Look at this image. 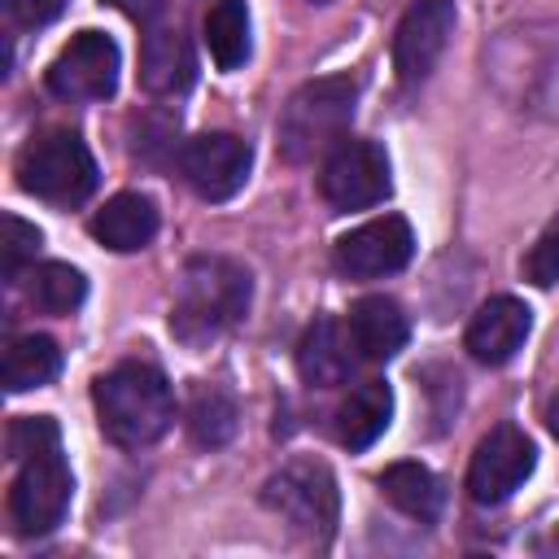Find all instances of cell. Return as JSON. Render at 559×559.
Returning <instances> with one entry per match:
<instances>
[{"instance_id":"6da1fadb","label":"cell","mask_w":559,"mask_h":559,"mask_svg":"<svg viewBox=\"0 0 559 559\" xmlns=\"http://www.w3.org/2000/svg\"><path fill=\"white\" fill-rule=\"evenodd\" d=\"M92 402H96L100 432L122 450L153 445L175 424V389L153 362H118V367H109L96 380Z\"/></svg>"},{"instance_id":"7a4b0ae2","label":"cell","mask_w":559,"mask_h":559,"mask_svg":"<svg viewBox=\"0 0 559 559\" xmlns=\"http://www.w3.org/2000/svg\"><path fill=\"white\" fill-rule=\"evenodd\" d=\"M249 310V271L231 258L201 253L183 266L175 306H170V332L183 345H210L223 332H231Z\"/></svg>"},{"instance_id":"3957f363","label":"cell","mask_w":559,"mask_h":559,"mask_svg":"<svg viewBox=\"0 0 559 559\" xmlns=\"http://www.w3.org/2000/svg\"><path fill=\"white\" fill-rule=\"evenodd\" d=\"M354 100H358L354 74H323L301 83L280 114V153L288 162H314L332 153L354 118Z\"/></svg>"},{"instance_id":"277c9868","label":"cell","mask_w":559,"mask_h":559,"mask_svg":"<svg viewBox=\"0 0 559 559\" xmlns=\"http://www.w3.org/2000/svg\"><path fill=\"white\" fill-rule=\"evenodd\" d=\"M96 157L74 131H44L17 153V183L39 201L79 205L96 192Z\"/></svg>"},{"instance_id":"5b68a950","label":"cell","mask_w":559,"mask_h":559,"mask_svg":"<svg viewBox=\"0 0 559 559\" xmlns=\"http://www.w3.org/2000/svg\"><path fill=\"white\" fill-rule=\"evenodd\" d=\"M262 502L280 520H288V528H297V533H306L314 542H328L336 533L341 493H336V476L319 459H293V463H284L262 485Z\"/></svg>"},{"instance_id":"8992f818","label":"cell","mask_w":559,"mask_h":559,"mask_svg":"<svg viewBox=\"0 0 559 559\" xmlns=\"http://www.w3.org/2000/svg\"><path fill=\"white\" fill-rule=\"evenodd\" d=\"M70 467L61 459V450H48V454H35L22 463V472L13 476L9 485V515H13V528L22 537H44L52 533L61 520H66V507H70Z\"/></svg>"},{"instance_id":"52a82bcc","label":"cell","mask_w":559,"mask_h":559,"mask_svg":"<svg viewBox=\"0 0 559 559\" xmlns=\"http://www.w3.org/2000/svg\"><path fill=\"white\" fill-rule=\"evenodd\" d=\"M389 188V157L371 140H341L319 170V192L332 210H367L384 201Z\"/></svg>"},{"instance_id":"ba28073f","label":"cell","mask_w":559,"mask_h":559,"mask_svg":"<svg viewBox=\"0 0 559 559\" xmlns=\"http://www.w3.org/2000/svg\"><path fill=\"white\" fill-rule=\"evenodd\" d=\"M537 450L515 424H498L489 437H480L472 463H467V493L480 507L507 502L528 476H533Z\"/></svg>"},{"instance_id":"9c48e42d","label":"cell","mask_w":559,"mask_h":559,"mask_svg":"<svg viewBox=\"0 0 559 559\" xmlns=\"http://www.w3.org/2000/svg\"><path fill=\"white\" fill-rule=\"evenodd\" d=\"M118 87V44L100 31H79L48 66V92L74 105L105 100Z\"/></svg>"},{"instance_id":"30bf717a","label":"cell","mask_w":559,"mask_h":559,"mask_svg":"<svg viewBox=\"0 0 559 559\" xmlns=\"http://www.w3.org/2000/svg\"><path fill=\"white\" fill-rule=\"evenodd\" d=\"M249 166H253L249 144L240 135H227V131H205V135H192L179 144V175L205 201L236 197L249 179Z\"/></svg>"},{"instance_id":"8fae6325","label":"cell","mask_w":559,"mask_h":559,"mask_svg":"<svg viewBox=\"0 0 559 559\" xmlns=\"http://www.w3.org/2000/svg\"><path fill=\"white\" fill-rule=\"evenodd\" d=\"M411 253H415V236H411V223L402 214L371 218V223H362V227H354L336 240V266L349 280L393 275L411 262Z\"/></svg>"},{"instance_id":"7c38bea8","label":"cell","mask_w":559,"mask_h":559,"mask_svg":"<svg viewBox=\"0 0 559 559\" xmlns=\"http://www.w3.org/2000/svg\"><path fill=\"white\" fill-rule=\"evenodd\" d=\"M454 35V0H415L393 35V70L402 83H419L441 61Z\"/></svg>"},{"instance_id":"4fadbf2b","label":"cell","mask_w":559,"mask_h":559,"mask_svg":"<svg viewBox=\"0 0 559 559\" xmlns=\"http://www.w3.org/2000/svg\"><path fill=\"white\" fill-rule=\"evenodd\" d=\"M528 332H533V310L520 301V297H489L476 314H472V323H467V332H463V345H467V354L476 358V362H485V367H502V362H511L520 349H524V341H528Z\"/></svg>"},{"instance_id":"5bb4252c","label":"cell","mask_w":559,"mask_h":559,"mask_svg":"<svg viewBox=\"0 0 559 559\" xmlns=\"http://www.w3.org/2000/svg\"><path fill=\"white\" fill-rule=\"evenodd\" d=\"M197 79V57L192 44L179 26L166 22H148L144 39H140V83L153 96H179L188 92Z\"/></svg>"},{"instance_id":"9a60e30c","label":"cell","mask_w":559,"mask_h":559,"mask_svg":"<svg viewBox=\"0 0 559 559\" xmlns=\"http://www.w3.org/2000/svg\"><path fill=\"white\" fill-rule=\"evenodd\" d=\"M354 336H349V323L341 328L336 319H314L297 345V371L306 384L314 389H332V384H345L349 371H354Z\"/></svg>"},{"instance_id":"2e32d148","label":"cell","mask_w":559,"mask_h":559,"mask_svg":"<svg viewBox=\"0 0 559 559\" xmlns=\"http://www.w3.org/2000/svg\"><path fill=\"white\" fill-rule=\"evenodd\" d=\"M92 236L114 253H135L157 236V205L140 192H118L96 210Z\"/></svg>"},{"instance_id":"e0dca14e","label":"cell","mask_w":559,"mask_h":559,"mask_svg":"<svg viewBox=\"0 0 559 559\" xmlns=\"http://www.w3.org/2000/svg\"><path fill=\"white\" fill-rule=\"evenodd\" d=\"M349 336L358 345V358L384 362V358H393L406 345L411 323H406V314H402V306L393 297H380L376 293V297L354 301V310H349Z\"/></svg>"},{"instance_id":"ac0fdd59","label":"cell","mask_w":559,"mask_h":559,"mask_svg":"<svg viewBox=\"0 0 559 559\" xmlns=\"http://www.w3.org/2000/svg\"><path fill=\"white\" fill-rule=\"evenodd\" d=\"M393 419V389L384 380H362L336 411V437L349 450H367Z\"/></svg>"},{"instance_id":"d6986e66","label":"cell","mask_w":559,"mask_h":559,"mask_svg":"<svg viewBox=\"0 0 559 559\" xmlns=\"http://www.w3.org/2000/svg\"><path fill=\"white\" fill-rule=\"evenodd\" d=\"M380 493L397 511H406L411 520H419V524H432L441 515V502H445L441 480L424 463H393V467H384L380 472Z\"/></svg>"},{"instance_id":"ffe728a7","label":"cell","mask_w":559,"mask_h":559,"mask_svg":"<svg viewBox=\"0 0 559 559\" xmlns=\"http://www.w3.org/2000/svg\"><path fill=\"white\" fill-rule=\"evenodd\" d=\"M57 371H61V349H57L52 336L31 332V336L9 341V349H4V389H9V393L39 389V384H48Z\"/></svg>"},{"instance_id":"44dd1931","label":"cell","mask_w":559,"mask_h":559,"mask_svg":"<svg viewBox=\"0 0 559 559\" xmlns=\"http://www.w3.org/2000/svg\"><path fill=\"white\" fill-rule=\"evenodd\" d=\"M205 48L218 70H236L249 57V9L245 0H214L205 13Z\"/></svg>"},{"instance_id":"7402d4cb","label":"cell","mask_w":559,"mask_h":559,"mask_svg":"<svg viewBox=\"0 0 559 559\" xmlns=\"http://www.w3.org/2000/svg\"><path fill=\"white\" fill-rule=\"evenodd\" d=\"M83 297H87V280L70 262H39L26 275V301L44 314H70L83 306Z\"/></svg>"},{"instance_id":"603a6c76","label":"cell","mask_w":559,"mask_h":559,"mask_svg":"<svg viewBox=\"0 0 559 559\" xmlns=\"http://www.w3.org/2000/svg\"><path fill=\"white\" fill-rule=\"evenodd\" d=\"M188 432L197 445H227L236 437V402L218 384H201L188 406Z\"/></svg>"},{"instance_id":"cb8c5ba5","label":"cell","mask_w":559,"mask_h":559,"mask_svg":"<svg viewBox=\"0 0 559 559\" xmlns=\"http://www.w3.org/2000/svg\"><path fill=\"white\" fill-rule=\"evenodd\" d=\"M4 450L13 463H26L35 454H48V450H61V432H57V419L48 415H22L9 424L4 432Z\"/></svg>"},{"instance_id":"d4e9b609","label":"cell","mask_w":559,"mask_h":559,"mask_svg":"<svg viewBox=\"0 0 559 559\" xmlns=\"http://www.w3.org/2000/svg\"><path fill=\"white\" fill-rule=\"evenodd\" d=\"M35 253H39V231L17 218V214H4V245H0V266H4V280L17 284L22 266H35Z\"/></svg>"},{"instance_id":"484cf974","label":"cell","mask_w":559,"mask_h":559,"mask_svg":"<svg viewBox=\"0 0 559 559\" xmlns=\"http://www.w3.org/2000/svg\"><path fill=\"white\" fill-rule=\"evenodd\" d=\"M524 280L537 288L559 284V218L533 240V249L524 253Z\"/></svg>"},{"instance_id":"4316f807","label":"cell","mask_w":559,"mask_h":559,"mask_svg":"<svg viewBox=\"0 0 559 559\" xmlns=\"http://www.w3.org/2000/svg\"><path fill=\"white\" fill-rule=\"evenodd\" d=\"M9 4V17L17 26H48L52 17H61V9L70 0H4Z\"/></svg>"},{"instance_id":"83f0119b","label":"cell","mask_w":559,"mask_h":559,"mask_svg":"<svg viewBox=\"0 0 559 559\" xmlns=\"http://www.w3.org/2000/svg\"><path fill=\"white\" fill-rule=\"evenodd\" d=\"M118 13H127V17H135V22H153L170 0H109Z\"/></svg>"},{"instance_id":"f1b7e54d","label":"cell","mask_w":559,"mask_h":559,"mask_svg":"<svg viewBox=\"0 0 559 559\" xmlns=\"http://www.w3.org/2000/svg\"><path fill=\"white\" fill-rule=\"evenodd\" d=\"M546 428H550V437L559 441V393H555L550 406H546Z\"/></svg>"},{"instance_id":"f546056e","label":"cell","mask_w":559,"mask_h":559,"mask_svg":"<svg viewBox=\"0 0 559 559\" xmlns=\"http://www.w3.org/2000/svg\"><path fill=\"white\" fill-rule=\"evenodd\" d=\"M546 546H550V550H559V528L550 533V542H546Z\"/></svg>"},{"instance_id":"4dcf8cb0","label":"cell","mask_w":559,"mask_h":559,"mask_svg":"<svg viewBox=\"0 0 559 559\" xmlns=\"http://www.w3.org/2000/svg\"><path fill=\"white\" fill-rule=\"evenodd\" d=\"M314 4H323V0H314Z\"/></svg>"}]
</instances>
